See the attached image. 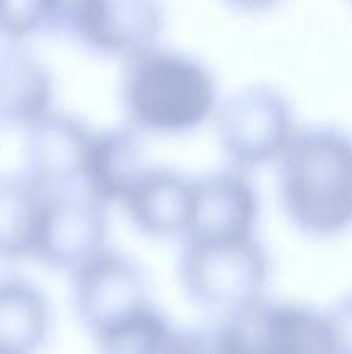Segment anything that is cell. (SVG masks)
<instances>
[{
    "label": "cell",
    "mask_w": 352,
    "mask_h": 354,
    "mask_svg": "<svg viewBox=\"0 0 352 354\" xmlns=\"http://www.w3.org/2000/svg\"><path fill=\"white\" fill-rule=\"evenodd\" d=\"M53 75L19 44L0 48V126L27 131L51 111Z\"/></svg>",
    "instance_id": "obj_12"
},
{
    "label": "cell",
    "mask_w": 352,
    "mask_h": 354,
    "mask_svg": "<svg viewBox=\"0 0 352 354\" xmlns=\"http://www.w3.org/2000/svg\"><path fill=\"white\" fill-rule=\"evenodd\" d=\"M92 136L77 116L51 109L27 128L24 176L46 193L80 191Z\"/></svg>",
    "instance_id": "obj_9"
},
{
    "label": "cell",
    "mask_w": 352,
    "mask_h": 354,
    "mask_svg": "<svg viewBox=\"0 0 352 354\" xmlns=\"http://www.w3.org/2000/svg\"><path fill=\"white\" fill-rule=\"evenodd\" d=\"M191 181L172 169L145 167L121 205L140 232L157 239L186 236L191 219Z\"/></svg>",
    "instance_id": "obj_11"
},
{
    "label": "cell",
    "mask_w": 352,
    "mask_h": 354,
    "mask_svg": "<svg viewBox=\"0 0 352 354\" xmlns=\"http://www.w3.org/2000/svg\"><path fill=\"white\" fill-rule=\"evenodd\" d=\"M215 337L222 354H343V330L333 316L268 299L225 313Z\"/></svg>",
    "instance_id": "obj_3"
},
{
    "label": "cell",
    "mask_w": 352,
    "mask_h": 354,
    "mask_svg": "<svg viewBox=\"0 0 352 354\" xmlns=\"http://www.w3.org/2000/svg\"><path fill=\"white\" fill-rule=\"evenodd\" d=\"M142 169L145 162L138 131L131 126L94 131L80 191L104 207L109 203H121Z\"/></svg>",
    "instance_id": "obj_13"
},
{
    "label": "cell",
    "mask_w": 352,
    "mask_h": 354,
    "mask_svg": "<svg viewBox=\"0 0 352 354\" xmlns=\"http://www.w3.org/2000/svg\"><path fill=\"white\" fill-rule=\"evenodd\" d=\"M106 207L82 191L46 193L32 258L56 270H73L106 251Z\"/></svg>",
    "instance_id": "obj_8"
},
{
    "label": "cell",
    "mask_w": 352,
    "mask_h": 354,
    "mask_svg": "<svg viewBox=\"0 0 352 354\" xmlns=\"http://www.w3.org/2000/svg\"><path fill=\"white\" fill-rule=\"evenodd\" d=\"M287 217L306 234L333 236L352 217V145L340 128L302 126L275 159Z\"/></svg>",
    "instance_id": "obj_1"
},
{
    "label": "cell",
    "mask_w": 352,
    "mask_h": 354,
    "mask_svg": "<svg viewBox=\"0 0 352 354\" xmlns=\"http://www.w3.org/2000/svg\"><path fill=\"white\" fill-rule=\"evenodd\" d=\"M46 191L24 174L0 176V261L32 256Z\"/></svg>",
    "instance_id": "obj_15"
},
{
    "label": "cell",
    "mask_w": 352,
    "mask_h": 354,
    "mask_svg": "<svg viewBox=\"0 0 352 354\" xmlns=\"http://www.w3.org/2000/svg\"><path fill=\"white\" fill-rule=\"evenodd\" d=\"M56 0H0V37L10 44L51 29Z\"/></svg>",
    "instance_id": "obj_17"
},
{
    "label": "cell",
    "mask_w": 352,
    "mask_h": 354,
    "mask_svg": "<svg viewBox=\"0 0 352 354\" xmlns=\"http://www.w3.org/2000/svg\"><path fill=\"white\" fill-rule=\"evenodd\" d=\"M217 145L237 171L275 162L295 133V113L272 84H246L217 102L212 111Z\"/></svg>",
    "instance_id": "obj_5"
},
{
    "label": "cell",
    "mask_w": 352,
    "mask_h": 354,
    "mask_svg": "<svg viewBox=\"0 0 352 354\" xmlns=\"http://www.w3.org/2000/svg\"><path fill=\"white\" fill-rule=\"evenodd\" d=\"M51 308L41 289L19 277L0 280V352L34 354L46 340Z\"/></svg>",
    "instance_id": "obj_14"
},
{
    "label": "cell",
    "mask_w": 352,
    "mask_h": 354,
    "mask_svg": "<svg viewBox=\"0 0 352 354\" xmlns=\"http://www.w3.org/2000/svg\"><path fill=\"white\" fill-rule=\"evenodd\" d=\"M121 104L133 131L188 133L212 118L217 80L203 61L155 44L123 58Z\"/></svg>",
    "instance_id": "obj_2"
},
{
    "label": "cell",
    "mask_w": 352,
    "mask_h": 354,
    "mask_svg": "<svg viewBox=\"0 0 352 354\" xmlns=\"http://www.w3.org/2000/svg\"><path fill=\"white\" fill-rule=\"evenodd\" d=\"M0 354H5V352H0Z\"/></svg>",
    "instance_id": "obj_19"
},
{
    "label": "cell",
    "mask_w": 352,
    "mask_h": 354,
    "mask_svg": "<svg viewBox=\"0 0 352 354\" xmlns=\"http://www.w3.org/2000/svg\"><path fill=\"white\" fill-rule=\"evenodd\" d=\"M227 3L239 10H266V8H270V5H275L277 0H227Z\"/></svg>",
    "instance_id": "obj_18"
},
{
    "label": "cell",
    "mask_w": 352,
    "mask_h": 354,
    "mask_svg": "<svg viewBox=\"0 0 352 354\" xmlns=\"http://www.w3.org/2000/svg\"><path fill=\"white\" fill-rule=\"evenodd\" d=\"M73 301L82 326L99 337L152 306L150 282L131 258L102 251L73 272Z\"/></svg>",
    "instance_id": "obj_7"
},
{
    "label": "cell",
    "mask_w": 352,
    "mask_h": 354,
    "mask_svg": "<svg viewBox=\"0 0 352 354\" xmlns=\"http://www.w3.org/2000/svg\"><path fill=\"white\" fill-rule=\"evenodd\" d=\"M162 0H56L51 32H63L106 56H133L155 46L162 32Z\"/></svg>",
    "instance_id": "obj_6"
},
{
    "label": "cell",
    "mask_w": 352,
    "mask_h": 354,
    "mask_svg": "<svg viewBox=\"0 0 352 354\" xmlns=\"http://www.w3.org/2000/svg\"><path fill=\"white\" fill-rule=\"evenodd\" d=\"M178 330L155 306L94 337L99 354H174Z\"/></svg>",
    "instance_id": "obj_16"
},
{
    "label": "cell",
    "mask_w": 352,
    "mask_h": 354,
    "mask_svg": "<svg viewBox=\"0 0 352 354\" xmlns=\"http://www.w3.org/2000/svg\"><path fill=\"white\" fill-rule=\"evenodd\" d=\"M178 275L193 301L232 313L263 299L268 256L254 236L232 241H186Z\"/></svg>",
    "instance_id": "obj_4"
},
{
    "label": "cell",
    "mask_w": 352,
    "mask_h": 354,
    "mask_svg": "<svg viewBox=\"0 0 352 354\" xmlns=\"http://www.w3.org/2000/svg\"><path fill=\"white\" fill-rule=\"evenodd\" d=\"M191 219L186 241H232L254 236L259 196L237 169L210 171L191 181Z\"/></svg>",
    "instance_id": "obj_10"
}]
</instances>
